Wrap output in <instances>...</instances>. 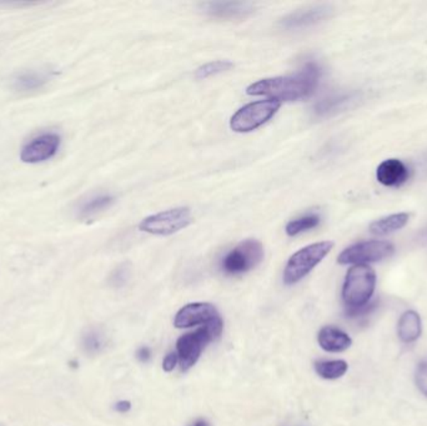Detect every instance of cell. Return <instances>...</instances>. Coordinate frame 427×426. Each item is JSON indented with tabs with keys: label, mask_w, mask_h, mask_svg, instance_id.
<instances>
[{
	"label": "cell",
	"mask_w": 427,
	"mask_h": 426,
	"mask_svg": "<svg viewBox=\"0 0 427 426\" xmlns=\"http://www.w3.org/2000/svg\"><path fill=\"white\" fill-rule=\"evenodd\" d=\"M415 378H416L417 388L423 395L427 396V360L418 364Z\"/></svg>",
	"instance_id": "obj_24"
},
{
	"label": "cell",
	"mask_w": 427,
	"mask_h": 426,
	"mask_svg": "<svg viewBox=\"0 0 427 426\" xmlns=\"http://www.w3.org/2000/svg\"><path fill=\"white\" fill-rule=\"evenodd\" d=\"M361 98V94L357 92L350 93L333 94L328 98H323L315 105L314 111L318 116H330L338 114L354 105Z\"/></svg>",
	"instance_id": "obj_13"
},
{
	"label": "cell",
	"mask_w": 427,
	"mask_h": 426,
	"mask_svg": "<svg viewBox=\"0 0 427 426\" xmlns=\"http://www.w3.org/2000/svg\"><path fill=\"white\" fill-rule=\"evenodd\" d=\"M314 366L318 375L328 380L339 379L349 369V365L345 360H320Z\"/></svg>",
	"instance_id": "obj_20"
},
{
	"label": "cell",
	"mask_w": 427,
	"mask_h": 426,
	"mask_svg": "<svg viewBox=\"0 0 427 426\" xmlns=\"http://www.w3.org/2000/svg\"><path fill=\"white\" fill-rule=\"evenodd\" d=\"M320 224V217L318 214H306L300 218L294 219L289 222L287 225V234L289 236H296L304 231H308L310 229L316 228Z\"/></svg>",
	"instance_id": "obj_21"
},
{
	"label": "cell",
	"mask_w": 427,
	"mask_h": 426,
	"mask_svg": "<svg viewBox=\"0 0 427 426\" xmlns=\"http://www.w3.org/2000/svg\"><path fill=\"white\" fill-rule=\"evenodd\" d=\"M333 248V241H321L296 251L287 261L284 271V283L287 285L299 283L326 258Z\"/></svg>",
	"instance_id": "obj_4"
},
{
	"label": "cell",
	"mask_w": 427,
	"mask_h": 426,
	"mask_svg": "<svg viewBox=\"0 0 427 426\" xmlns=\"http://www.w3.org/2000/svg\"><path fill=\"white\" fill-rule=\"evenodd\" d=\"M190 426H210L209 425L208 421L203 420V419H200V420L195 421L193 425Z\"/></svg>",
	"instance_id": "obj_30"
},
{
	"label": "cell",
	"mask_w": 427,
	"mask_h": 426,
	"mask_svg": "<svg viewBox=\"0 0 427 426\" xmlns=\"http://www.w3.org/2000/svg\"><path fill=\"white\" fill-rule=\"evenodd\" d=\"M114 203V198L111 195H95L93 198L85 200L78 209V215L80 219H90L104 212Z\"/></svg>",
	"instance_id": "obj_19"
},
{
	"label": "cell",
	"mask_w": 427,
	"mask_h": 426,
	"mask_svg": "<svg viewBox=\"0 0 427 426\" xmlns=\"http://www.w3.org/2000/svg\"><path fill=\"white\" fill-rule=\"evenodd\" d=\"M136 358L139 359V360L143 361V363L149 361L151 358L150 349L146 348V346L139 349V350H138V353H136Z\"/></svg>",
	"instance_id": "obj_28"
},
{
	"label": "cell",
	"mask_w": 427,
	"mask_h": 426,
	"mask_svg": "<svg viewBox=\"0 0 427 426\" xmlns=\"http://www.w3.org/2000/svg\"><path fill=\"white\" fill-rule=\"evenodd\" d=\"M409 214L406 213H399L392 214L385 218L379 219L370 225V233L374 235H382L391 234V233H395L397 230L404 228L409 222Z\"/></svg>",
	"instance_id": "obj_18"
},
{
	"label": "cell",
	"mask_w": 427,
	"mask_h": 426,
	"mask_svg": "<svg viewBox=\"0 0 427 426\" xmlns=\"http://www.w3.org/2000/svg\"><path fill=\"white\" fill-rule=\"evenodd\" d=\"M394 245L382 240H369L361 241L357 244L345 249L338 258V261L343 266L354 264V266H366L367 263H376L389 258L394 254Z\"/></svg>",
	"instance_id": "obj_8"
},
{
	"label": "cell",
	"mask_w": 427,
	"mask_h": 426,
	"mask_svg": "<svg viewBox=\"0 0 427 426\" xmlns=\"http://www.w3.org/2000/svg\"><path fill=\"white\" fill-rule=\"evenodd\" d=\"M320 346L328 353H341L351 346L353 340L348 334L335 327H325L318 335Z\"/></svg>",
	"instance_id": "obj_15"
},
{
	"label": "cell",
	"mask_w": 427,
	"mask_h": 426,
	"mask_svg": "<svg viewBox=\"0 0 427 426\" xmlns=\"http://www.w3.org/2000/svg\"><path fill=\"white\" fill-rule=\"evenodd\" d=\"M422 325L421 317L414 310H407L402 314L399 325H397V333L399 338L404 343H414L421 335Z\"/></svg>",
	"instance_id": "obj_17"
},
{
	"label": "cell",
	"mask_w": 427,
	"mask_h": 426,
	"mask_svg": "<svg viewBox=\"0 0 427 426\" xmlns=\"http://www.w3.org/2000/svg\"><path fill=\"white\" fill-rule=\"evenodd\" d=\"M177 361H179V356L177 353L167 354L162 361V369L167 373H170L177 366Z\"/></svg>",
	"instance_id": "obj_27"
},
{
	"label": "cell",
	"mask_w": 427,
	"mask_h": 426,
	"mask_svg": "<svg viewBox=\"0 0 427 426\" xmlns=\"http://www.w3.org/2000/svg\"><path fill=\"white\" fill-rule=\"evenodd\" d=\"M224 322L220 317L206 322L194 333L185 334L177 342V354L182 370H189L196 364L201 351L210 342L219 338Z\"/></svg>",
	"instance_id": "obj_2"
},
{
	"label": "cell",
	"mask_w": 427,
	"mask_h": 426,
	"mask_svg": "<svg viewBox=\"0 0 427 426\" xmlns=\"http://www.w3.org/2000/svg\"><path fill=\"white\" fill-rule=\"evenodd\" d=\"M193 222L189 208H174L154 214L141 220L139 229L152 235H172L189 226Z\"/></svg>",
	"instance_id": "obj_7"
},
{
	"label": "cell",
	"mask_w": 427,
	"mask_h": 426,
	"mask_svg": "<svg viewBox=\"0 0 427 426\" xmlns=\"http://www.w3.org/2000/svg\"><path fill=\"white\" fill-rule=\"evenodd\" d=\"M60 136L55 133H45L34 138L23 146L21 159L28 164H38L52 159L60 146Z\"/></svg>",
	"instance_id": "obj_9"
},
{
	"label": "cell",
	"mask_w": 427,
	"mask_h": 426,
	"mask_svg": "<svg viewBox=\"0 0 427 426\" xmlns=\"http://www.w3.org/2000/svg\"><path fill=\"white\" fill-rule=\"evenodd\" d=\"M200 6L205 14L216 19H241L255 9V4L250 1H206Z\"/></svg>",
	"instance_id": "obj_11"
},
{
	"label": "cell",
	"mask_w": 427,
	"mask_h": 426,
	"mask_svg": "<svg viewBox=\"0 0 427 426\" xmlns=\"http://www.w3.org/2000/svg\"><path fill=\"white\" fill-rule=\"evenodd\" d=\"M131 409V401H119L115 404V410L118 413H128Z\"/></svg>",
	"instance_id": "obj_29"
},
{
	"label": "cell",
	"mask_w": 427,
	"mask_h": 426,
	"mask_svg": "<svg viewBox=\"0 0 427 426\" xmlns=\"http://www.w3.org/2000/svg\"><path fill=\"white\" fill-rule=\"evenodd\" d=\"M264 259V248L260 241L248 239L230 250L221 261V268L229 275H240L250 271Z\"/></svg>",
	"instance_id": "obj_6"
},
{
	"label": "cell",
	"mask_w": 427,
	"mask_h": 426,
	"mask_svg": "<svg viewBox=\"0 0 427 426\" xmlns=\"http://www.w3.org/2000/svg\"><path fill=\"white\" fill-rule=\"evenodd\" d=\"M331 13V9L328 6H313L308 9L294 11L292 14L285 16L280 26L287 31H297V29H305L309 26H315L323 19H326Z\"/></svg>",
	"instance_id": "obj_12"
},
{
	"label": "cell",
	"mask_w": 427,
	"mask_h": 426,
	"mask_svg": "<svg viewBox=\"0 0 427 426\" xmlns=\"http://www.w3.org/2000/svg\"><path fill=\"white\" fill-rule=\"evenodd\" d=\"M376 302H369L362 307H346V314L350 317H361L369 315L375 310Z\"/></svg>",
	"instance_id": "obj_25"
},
{
	"label": "cell",
	"mask_w": 427,
	"mask_h": 426,
	"mask_svg": "<svg viewBox=\"0 0 427 426\" xmlns=\"http://www.w3.org/2000/svg\"><path fill=\"white\" fill-rule=\"evenodd\" d=\"M219 317L218 310L208 302H193L182 307L177 312L174 325L177 329L192 327L199 324H206L215 317Z\"/></svg>",
	"instance_id": "obj_10"
},
{
	"label": "cell",
	"mask_w": 427,
	"mask_h": 426,
	"mask_svg": "<svg viewBox=\"0 0 427 426\" xmlns=\"http://www.w3.org/2000/svg\"><path fill=\"white\" fill-rule=\"evenodd\" d=\"M321 77V69L315 62H308L292 77L267 78L251 84L246 93L256 97H267L277 102H294L313 95Z\"/></svg>",
	"instance_id": "obj_1"
},
{
	"label": "cell",
	"mask_w": 427,
	"mask_h": 426,
	"mask_svg": "<svg viewBox=\"0 0 427 426\" xmlns=\"http://www.w3.org/2000/svg\"><path fill=\"white\" fill-rule=\"evenodd\" d=\"M282 103L267 99L254 102L238 110L230 119V128L236 133H250L277 114Z\"/></svg>",
	"instance_id": "obj_5"
},
{
	"label": "cell",
	"mask_w": 427,
	"mask_h": 426,
	"mask_svg": "<svg viewBox=\"0 0 427 426\" xmlns=\"http://www.w3.org/2000/svg\"><path fill=\"white\" fill-rule=\"evenodd\" d=\"M376 286V274L369 266L350 268L345 278L343 299L346 307H359L370 302Z\"/></svg>",
	"instance_id": "obj_3"
},
{
	"label": "cell",
	"mask_w": 427,
	"mask_h": 426,
	"mask_svg": "<svg viewBox=\"0 0 427 426\" xmlns=\"http://www.w3.org/2000/svg\"><path fill=\"white\" fill-rule=\"evenodd\" d=\"M52 79V70H26L16 74L13 79V88L18 92H34L43 88Z\"/></svg>",
	"instance_id": "obj_16"
},
{
	"label": "cell",
	"mask_w": 427,
	"mask_h": 426,
	"mask_svg": "<svg viewBox=\"0 0 427 426\" xmlns=\"http://www.w3.org/2000/svg\"><path fill=\"white\" fill-rule=\"evenodd\" d=\"M234 67L233 62L229 60H216V62H208L203 67L198 68L195 72V77L198 79H206L216 74L224 73Z\"/></svg>",
	"instance_id": "obj_23"
},
{
	"label": "cell",
	"mask_w": 427,
	"mask_h": 426,
	"mask_svg": "<svg viewBox=\"0 0 427 426\" xmlns=\"http://www.w3.org/2000/svg\"><path fill=\"white\" fill-rule=\"evenodd\" d=\"M409 175V168L399 159L382 161L376 172L377 180L385 187H400L407 182Z\"/></svg>",
	"instance_id": "obj_14"
},
{
	"label": "cell",
	"mask_w": 427,
	"mask_h": 426,
	"mask_svg": "<svg viewBox=\"0 0 427 426\" xmlns=\"http://www.w3.org/2000/svg\"><path fill=\"white\" fill-rule=\"evenodd\" d=\"M129 271H131V269H129V266H126V264L120 266L119 268H116V269L113 271L110 280H111V283H113L114 285H123V284L126 283V279L129 278V273H131Z\"/></svg>",
	"instance_id": "obj_26"
},
{
	"label": "cell",
	"mask_w": 427,
	"mask_h": 426,
	"mask_svg": "<svg viewBox=\"0 0 427 426\" xmlns=\"http://www.w3.org/2000/svg\"><path fill=\"white\" fill-rule=\"evenodd\" d=\"M82 345H83L84 351L87 354L94 355V354L100 353L105 346L104 334L101 333L99 329H94V327L88 329L83 334Z\"/></svg>",
	"instance_id": "obj_22"
}]
</instances>
